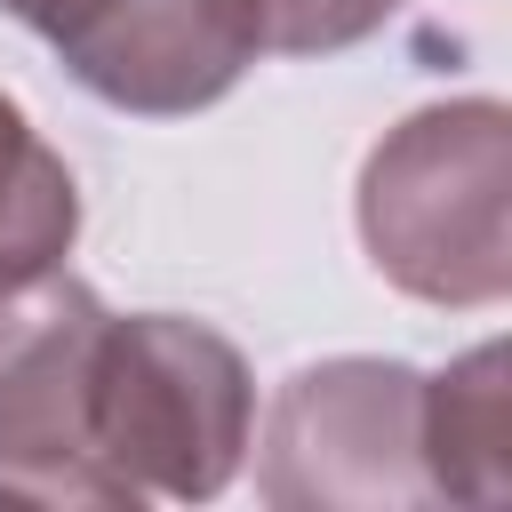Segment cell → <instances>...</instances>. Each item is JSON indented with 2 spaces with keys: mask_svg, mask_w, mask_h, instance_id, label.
Masks as SVG:
<instances>
[{
  "mask_svg": "<svg viewBox=\"0 0 512 512\" xmlns=\"http://www.w3.org/2000/svg\"><path fill=\"white\" fill-rule=\"evenodd\" d=\"M360 248L368 264L448 312L512 296V112L496 96L424 104L360 160Z\"/></svg>",
  "mask_w": 512,
  "mask_h": 512,
  "instance_id": "obj_1",
  "label": "cell"
},
{
  "mask_svg": "<svg viewBox=\"0 0 512 512\" xmlns=\"http://www.w3.org/2000/svg\"><path fill=\"white\" fill-rule=\"evenodd\" d=\"M256 440V384L232 336L184 312H104L88 352V464L136 512L208 504Z\"/></svg>",
  "mask_w": 512,
  "mask_h": 512,
  "instance_id": "obj_2",
  "label": "cell"
},
{
  "mask_svg": "<svg viewBox=\"0 0 512 512\" xmlns=\"http://www.w3.org/2000/svg\"><path fill=\"white\" fill-rule=\"evenodd\" d=\"M256 496L280 512H408L440 504L424 472V368L408 360H312L264 416Z\"/></svg>",
  "mask_w": 512,
  "mask_h": 512,
  "instance_id": "obj_3",
  "label": "cell"
},
{
  "mask_svg": "<svg viewBox=\"0 0 512 512\" xmlns=\"http://www.w3.org/2000/svg\"><path fill=\"white\" fill-rule=\"evenodd\" d=\"M104 304L72 272L0 296V504L120 512L88 464V352Z\"/></svg>",
  "mask_w": 512,
  "mask_h": 512,
  "instance_id": "obj_4",
  "label": "cell"
},
{
  "mask_svg": "<svg viewBox=\"0 0 512 512\" xmlns=\"http://www.w3.org/2000/svg\"><path fill=\"white\" fill-rule=\"evenodd\" d=\"M56 56L96 104L136 120H184L232 96L240 72L264 56V8L256 0H112Z\"/></svg>",
  "mask_w": 512,
  "mask_h": 512,
  "instance_id": "obj_5",
  "label": "cell"
},
{
  "mask_svg": "<svg viewBox=\"0 0 512 512\" xmlns=\"http://www.w3.org/2000/svg\"><path fill=\"white\" fill-rule=\"evenodd\" d=\"M424 472L440 504H504V344H472L424 376Z\"/></svg>",
  "mask_w": 512,
  "mask_h": 512,
  "instance_id": "obj_6",
  "label": "cell"
},
{
  "mask_svg": "<svg viewBox=\"0 0 512 512\" xmlns=\"http://www.w3.org/2000/svg\"><path fill=\"white\" fill-rule=\"evenodd\" d=\"M72 240H80V184L64 152H48V136L24 120V104L0 88V296L64 272Z\"/></svg>",
  "mask_w": 512,
  "mask_h": 512,
  "instance_id": "obj_7",
  "label": "cell"
},
{
  "mask_svg": "<svg viewBox=\"0 0 512 512\" xmlns=\"http://www.w3.org/2000/svg\"><path fill=\"white\" fill-rule=\"evenodd\" d=\"M264 8V48L280 56H336L384 32L408 0H256Z\"/></svg>",
  "mask_w": 512,
  "mask_h": 512,
  "instance_id": "obj_8",
  "label": "cell"
},
{
  "mask_svg": "<svg viewBox=\"0 0 512 512\" xmlns=\"http://www.w3.org/2000/svg\"><path fill=\"white\" fill-rule=\"evenodd\" d=\"M0 8H8L24 32H40L48 48H72V40H80V32L112 8V0H0Z\"/></svg>",
  "mask_w": 512,
  "mask_h": 512,
  "instance_id": "obj_9",
  "label": "cell"
}]
</instances>
